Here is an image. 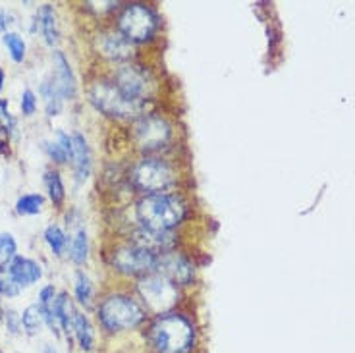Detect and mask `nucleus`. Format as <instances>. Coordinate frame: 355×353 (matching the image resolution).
<instances>
[{
    "label": "nucleus",
    "instance_id": "nucleus-28",
    "mask_svg": "<svg viewBox=\"0 0 355 353\" xmlns=\"http://www.w3.org/2000/svg\"><path fill=\"white\" fill-rule=\"evenodd\" d=\"M44 150H46V155L54 160V162H58V164H64V162H68L70 160V155L66 153V150L58 145L56 141H46L43 143Z\"/></svg>",
    "mask_w": 355,
    "mask_h": 353
},
{
    "label": "nucleus",
    "instance_id": "nucleus-3",
    "mask_svg": "<svg viewBox=\"0 0 355 353\" xmlns=\"http://www.w3.org/2000/svg\"><path fill=\"white\" fill-rule=\"evenodd\" d=\"M98 317H101V322L105 325V328L116 332V330L135 328L143 320L145 313L130 298H125V295H110L98 307Z\"/></svg>",
    "mask_w": 355,
    "mask_h": 353
},
{
    "label": "nucleus",
    "instance_id": "nucleus-12",
    "mask_svg": "<svg viewBox=\"0 0 355 353\" xmlns=\"http://www.w3.org/2000/svg\"><path fill=\"white\" fill-rule=\"evenodd\" d=\"M53 83L54 87L58 89V93L62 95V98H73L78 93V83H76V76L71 71L70 62L66 60V56L62 53L53 54Z\"/></svg>",
    "mask_w": 355,
    "mask_h": 353
},
{
    "label": "nucleus",
    "instance_id": "nucleus-6",
    "mask_svg": "<svg viewBox=\"0 0 355 353\" xmlns=\"http://www.w3.org/2000/svg\"><path fill=\"white\" fill-rule=\"evenodd\" d=\"M147 307L155 313H166L178 303V288L162 274H149L137 284Z\"/></svg>",
    "mask_w": 355,
    "mask_h": 353
},
{
    "label": "nucleus",
    "instance_id": "nucleus-31",
    "mask_svg": "<svg viewBox=\"0 0 355 353\" xmlns=\"http://www.w3.org/2000/svg\"><path fill=\"white\" fill-rule=\"evenodd\" d=\"M4 315H6V327H8V330L10 332H12V334H18L19 332V328H21V317H18V315H16V311H6V313H4Z\"/></svg>",
    "mask_w": 355,
    "mask_h": 353
},
{
    "label": "nucleus",
    "instance_id": "nucleus-10",
    "mask_svg": "<svg viewBox=\"0 0 355 353\" xmlns=\"http://www.w3.org/2000/svg\"><path fill=\"white\" fill-rule=\"evenodd\" d=\"M116 87L120 89V93L125 98H130L133 103H141L143 98L149 93V80L135 66H125L116 74Z\"/></svg>",
    "mask_w": 355,
    "mask_h": 353
},
{
    "label": "nucleus",
    "instance_id": "nucleus-32",
    "mask_svg": "<svg viewBox=\"0 0 355 353\" xmlns=\"http://www.w3.org/2000/svg\"><path fill=\"white\" fill-rule=\"evenodd\" d=\"M8 141H10V133L0 126V153H4L6 147H8Z\"/></svg>",
    "mask_w": 355,
    "mask_h": 353
},
{
    "label": "nucleus",
    "instance_id": "nucleus-29",
    "mask_svg": "<svg viewBox=\"0 0 355 353\" xmlns=\"http://www.w3.org/2000/svg\"><path fill=\"white\" fill-rule=\"evenodd\" d=\"M37 110V97L31 89H26L21 93V112L26 116H33Z\"/></svg>",
    "mask_w": 355,
    "mask_h": 353
},
{
    "label": "nucleus",
    "instance_id": "nucleus-36",
    "mask_svg": "<svg viewBox=\"0 0 355 353\" xmlns=\"http://www.w3.org/2000/svg\"><path fill=\"white\" fill-rule=\"evenodd\" d=\"M0 317H2V307H0Z\"/></svg>",
    "mask_w": 355,
    "mask_h": 353
},
{
    "label": "nucleus",
    "instance_id": "nucleus-19",
    "mask_svg": "<svg viewBox=\"0 0 355 353\" xmlns=\"http://www.w3.org/2000/svg\"><path fill=\"white\" fill-rule=\"evenodd\" d=\"M44 241L49 243V248L53 249V253L56 257H62L64 251L70 248V238L64 234V230L60 226H49L44 232Z\"/></svg>",
    "mask_w": 355,
    "mask_h": 353
},
{
    "label": "nucleus",
    "instance_id": "nucleus-30",
    "mask_svg": "<svg viewBox=\"0 0 355 353\" xmlns=\"http://www.w3.org/2000/svg\"><path fill=\"white\" fill-rule=\"evenodd\" d=\"M0 126L8 133L16 130V120H14V116L10 114L8 103L6 101H0Z\"/></svg>",
    "mask_w": 355,
    "mask_h": 353
},
{
    "label": "nucleus",
    "instance_id": "nucleus-26",
    "mask_svg": "<svg viewBox=\"0 0 355 353\" xmlns=\"http://www.w3.org/2000/svg\"><path fill=\"white\" fill-rule=\"evenodd\" d=\"M76 298L83 305H91V300H93V286L83 273L76 274Z\"/></svg>",
    "mask_w": 355,
    "mask_h": 353
},
{
    "label": "nucleus",
    "instance_id": "nucleus-25",
    "mask_svg": "<svg viewBox=\"0 0 355 353\" xmlns=\"http://www.w3.org/2000/svg\"><path fill=\"white\" fill-rule=\"evenodd\" d=\"M16 251H18V243L14 236L8 232H2L0 234V265L10 263L16 257Z\"/></svg>",
    "mask_w": 355,
    "mask_h": 353
},
{
    "label": "nucleus",
    "instance_id": "nucleus-33",
    "mask_svg": "<svg viewBox=\"0 0 355 353\" xmlns=\"http://www.w3.org/2000/svg\"><path fill=\"white\" fill-rule=\"evenodd\" d=\"M8 27V16L4 10H0V33H4V29Z\"/></svg>",
    "mask_w": 355,
    "mask_h": 353
},
{
    "label": "nucleus",
    "instance_id": "nucleus-15",
    "mask_svg": "<svg viewBox=\"0 0 355 353\" xmlns=\"http://www.w3.org/2000/svg\"><path fill=\"white\" fill-rule=\"evenodd\" d=\"M71 141H73V155H71L73 172H76L78 182H85L91 172V150L81 133H73Z\"/></svg>",
    "mask_w": 355,
    "mask_h": 353
},
{
    "label": "nucleus",
    "instance_id": "nucleus-23",
    "mask_svg": "<svg viewBox=\"0 0 355 353\" xmlns=\"http://www.w3.org/2000/svg\"><path fill=\"white\" fill-rule=\"evenodd\" d=\"M2 41H4V46L8 49L12 60H14V62H24V58H26V51H27L26 41H24L18 33H4Z\"/></svg>",
    "mask_w": 355,
    "mask_h": 353
},
{
    "label": "nucleus",
    "instance_id": "nucleus-35",
    "mask_svg": "<svg viewBox=\"0 0 355 353\" xmlns=\"http://www.w3.org/2000/svg\"><path fill=\"white\" fill-rule=\"evenodd\" d=\"M2 87H4V70L0 68V91H2Z\"/></svg>",
    "mask_w": 355,
    "mask_h": 353
},
{
    "label": "nucleus",
    "instance_id": "nucleus-22",
    "mask_svg": "<svg viewBox=\"0 0 355 353\" xmlns=\"http://www.w3.org/2000/svg\"><path fill=\"white\" fill-rule=\"evenodd\" d=\"M44 186H46V191H49V197L54 205H62L64 197H66V191H64V184L60 174L56 170H46L44 172Z\"/></svg>",
    "mask_w": 355,
    "mask_h": 353
},
{
    "label": "nucleus",
    "instance_id": "nucleus-34",
    "mask_svg": "<svg viewBox=\"0 0 355 353\" xmlns=\"http://www.w3.org/2000/svg\"><path fill=\"white\" fill-rule=\"evenodd\" d=\"M43 353H58V352L54 350L53 345H44V347H43Z\"/></svg>",
    "mask_w": 355,
    "mask_h": 353
},
{
    "label": "nucleus",
    "instance_id": "nucleus-8",
    "mask_svg": "<svg viewBox=\"0 0 355 353\" xmlns=\"http://www.w3.org/2000/svg\"><path fill=\"white\" fill-rule=\"evenodd\" d=\"M157 259H159V255L151 253L149 249L132 246V248L118 249L112 257V263L120 273L143 274L149 273L157 266Z\"/></svg>",
    "mask_w": 355,
    "mask_h": 353
},
{
    "label": "nucleus",
    "instance_id": "nucleus-13",
    "mask_svg": "<svg viewBox=\"0 0 355 353\" xmlns=\"http://www.w3.org/2000/svg\"><path fill=\"white\" fill-rule=\"evenodd\" d=\"M6 265H8V270L12 274V278H14V282L18 284L19 288H29V286H33L43 278V268L33 259L16 255Z\"/></svg>",
    "mask_w": 355,
    "mask_h": 353
},
{
    "label": "nucleus",
    "instance_id": "nucleus-17",
    "mask_svg": "<svg viewBox=\"0 0 355 353\" xmlns=\"http://www.w3.org/2000/svg\"><path fill=\"white\" fill-rule=\"evenodd\" d=\"M41 95L44 98V110H46V116H58L60 110H62V95L58 93V89L54 87L53 81H43L41 85Z\"/></svg>",
    "mask_w": 355,
    "mask_h": 353
},
{
    "label": "nucleus",
    "instance_id": "nucleus-21",
    "mask_svg": "<svg viewBox=\"0 0 355 353\" xmlns=\"http://www.w3.org/2000/svg\"><path fill=\"white\" fill-rule=\"evenodd\" d=\"M44 322V315L39 305H29L24 315H21V328H26V332L29 336H35L41 332Z\"/></svg>",
    "mask_w": 355,
    "mask_h": 353
},
{
    "label": "nucleus",
    "instance_id": "nucleus-5",
    "mask_svg": "<svg viewBox=\"0 0 355 353\" xmlns=\"http://www.w3.org/2000/svg\"><path fill=\"white\" fill-rule=\"evenodd\" d=\"M157 29V16L143 4H130L118 18V31L130 43H143L151 39Z\"/></svg>",
    "mask_w": 355,
    "mask_h": 353
},
{
    "label": "nucleus",
    "instance_id": "nucleus-16",
    "mask_svg": "<svg viewBox=\"0 0 355 353\" xmlns=\"http://www.w3.org/2000/svg\"><path fill=\"white\" fill-rule=\"evenodd\" d=\"M39 27L46 44L54 46L58 43V21H56V12L51 4H44L39 10Z\"/></svg>",
    "mask_w": 355,
    "mask_h": 353
},
{
    "label": "nucleus",
    "instance_id": "nucleus-24",
    "mask_svg": "<svg viewBox=\"0 0 355 353\" xmlns=\"http://www.w3.org/2000/svg\"><path fill=\"white\" fill-rule=\"evenodd\" d=\"M43 195L39 193H27L21 195L16 203V212L18 214H39L43 209Z\"/></svg>",
    "mask_w": 355,
    "mask_h": 353
},
{
    "label": "nucleus",
    "instance_id": "nucleus-4",
    "mask_svg": "<svg viewBox=\"0 0 355 353\" xmlns=\"http://www.w3.org/2000/svg\"><path fill=\"white\" fill-rule=\"evenodd\" d=\"M89 98L95 105L97 110L105 112L107 116H118V118H128V116L139 114L141 103H133L130 98H125L120 89L116 87V83L110 81H97L93 83V87L89 89Z\"/></svg>",
    "mask_w": 355,
    "mask_h": 353
},
{
    "label": "nucleus",
    "instance_id": "nucleus-1",
    "mask_svg": "<svg viewBox=\"0 0 355 353\" xmlns=\"http://www.w3.org/2000/svg\"><path fill=\"white\" fill-rule=\"evenodd\" d=\"M184 214H186V205L176 195H149L137 205L139 221L145 230L151 232H170L184 221Z\"/></svg>",
    "mask_w": 355,
    "mask_h": 353
},
{
    "label": "nucleus",
    "instance_id": "nucleus-7",
    "mask_svg": "<svg viewBox=\"0 0 355 353\" xmlns=\"http://www.w3.org/2000/svg\"><path fill=\"white\" fill-rule=\"evenodd\" d=\"M133 184L143 189V191H149V193H159L162 189H166L174 184V170L157 159H145L141 160L135 170H133Z\"/></svg>",
    "mask_w": 355,
    "mask_h": 353
},
{
    "label": "nucleus",
    "instance_id": "nucleus-14",
    "mask_svg": "<svg viewBox=\"0 0 355 353\" xmlns=\"http://www.w3.org/2000/svg\"><path fill=\"white\" fill-rule=\"evenodd\" d=\"M98 53L110 60H125L132 56V43L120 33H103L97 37Z\"/></svg>",
    "mask_w": 355,
    "mask_h": 353
},
{
    "label": "nucleus",
    "instance_id": "nucleus-18",
    "mask_svg": "<svg viewBox=\"0 0 355 353\" xmlns=\"http://www.w3.org/2000/svg\"><path fill=\"white\" fill-rule=\"evenodd\" d=\"M73 336L78 338L81 350L85 352H91L93 345H95V338H93V328H91V322L87 320L85 315L78 313L76 315V322H73Z\"/></svg>",
    "mask_w": 355,
    "mask_h": 353
},
{
    "label": "nucleus",
    "instance_id": "nucleus-27",
    "mask_svg": "<svg viewBox=\"0 0 355 353\" xmlns=\"http://www.w3.org/2000/svg\"><path fill=\"white\" fill-rule=\"evenodd\" d=\"M19 291H21V288L14 282V278H12V274L8 270V265L6 263L0 265V295L14 298V295H18Z\"/></svg>",
    "mask_w": 355,
    "mask_h": 353
},
{
    "label": "nucleus",
    "instance_id": "nucleus-2",
    "mask_svg": "<svg viewBox=\"0 0 355 353\" xmlns=\"http://www.w3.org/2000/svg\"><path fill=\"white\" fill-rule=\"evenodd\" d=\"M151 344L159 353H187L193 345V327L180 315H164L151 327Z\"/></svg>",
    "mask_w": 355,
    "mask_h": 353
},
{
    "label": "nucleus",
    "instance_id": "nucleus-11",
    "mask_svg": "<svg viewBox=\"0 0 355 353\" xmlns=\"http://www.w3.org/2000/svg\"><path fill=\"white\" fill-rule=\"evenodd\" d=\"M155 268L159 270V274L166 276L170 282L186 286V284L193 280V266L186 257L180 255V253H162V255H159Z\"/></svg>",
    "mask_w": 355,
    "mask_h": 353
},
{
    "label": "nucleus",
    "instance_id": "nucleus-20",
    "mask_svg": "<svg viewBox=\"0 0 355 353\" xmlns=\"http://www.w3.org/2000/svg\"><path fill=\"white\" fill-rule=\"evenodd\" d=\"M89 255V239H87V232L83 228H80L76 232V236L71 238L70 241V257L73 263L78 265H83L87 261Z\"/></svg>",
    "mask_w": 355,
    "mask_h": 353
},
{
    "label": "nucleus",
    "instance_id": "nucleus-9",
    "mask_svg": "<svg viewBox=\"0 0 355 353\" xmlns=\"http://www.w3.org/2000/svg\"><path fill=\"white\" fill-rule=\"evenodd\" d=\"M135 139L137 145L145 150H157L164 147L170 139V126L157 116L143 118L135 126Z\"/></svg>",
    "mask_w": 355,
    "mask_h": 353
}]
</instances>
